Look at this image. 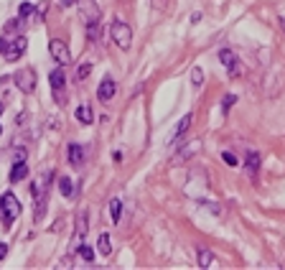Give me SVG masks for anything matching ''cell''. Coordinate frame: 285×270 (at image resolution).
Returning <instances> with one entry per match:
<instances>
[{
  "label": "cell",
  "instance_id": "ffe728a7",
  "mask_svg": "<svg viewBox=\"0 0 285 270\" xmlns=\"http://www.w3.org/2000/svg\"><path fill=\"white\" fill-rule=\"evenodd\" d=\"M191 84H194V87H201V84H204V69L201 67L191 69Z\"/></svg>",
  "mask_w": 285,
  "mask_h": 270
},
{
  "label": "cell",
  "instance_id": "9c48e42d",
  "mask_svg": "<svg viewBox=\"0 0 285 270\" xmlns=\"http://www.w3.org/2000/svg\"><path fill=\"white\" fill-rule=\"evenodd\" d=\"M260 163H262V161H260V153H255V150H252V153L247 156V161H245V171H247V176H250L252 181H255L257 173H260Z\"/></svg>",
  "mask_w": 285,
  "mask_h": 270
},
{
  "label": "cell",
  "instance_id": "83f0119b",
  "mask_svg": "<svg viewBox=\"0 0 285 270\" xmlns=\"http://www.w3.org/2000/svg\"><path fill=\"white\" fill-rule=\"evenodd\" d=\"M5 255H8V245H5V242H0V260H3Z\"/></svg>",
  "mask_w": 285,
  "mask_h": 270
},
{
  "label": "cell",
  "instance_id": "44dd1931",
  "mask_svg": "<svg viewBox=\"0 0 285 270\" xmlns=\"http://www.w3.org/2000/svg\"><path fill=\"white\" fill-rule=\"evenodd\" d=\"M89 74H92V64H79V67H76V79H79V82H84Z\"/></svg>",
  "mask_w": 285,
  "mask_h": 270
},
{
  "label": "cell",
  "instance_id": "5b68a950",
  "mask_svg": "<svg viewBox=\"0 0 285 270\" xmlns=\"http://www.w3.org/2000/svg\"><path fill=\"white\" fill-rule=\"evenodd\" d=\"M26 49H28V38H26V36H15V38L10 41V46H8L5 59H8V62H18V59L26 54Z\"/></svg>",
  "mask_w": 285,
  "mask_h": 270
},
{
  "label": "cell",
  "instance_id": "3957f363",
  "mask_svg": "<svg viewBox=\"0 0 285 270\" xmlns=\"http://www.w3.org/2000/svg\"><path fill=\"white\" fill-rule=\"evenodd\" d=\"M15 84H18V89H21V92L31 94V92L36 89V71H33L31 67L21 69V71L15 74Z\"/></svg>",
  "mask_w": 285,
  "mask_h": 270
},
{
  "label": "cell",
  "instance_id": "f546056e",
  "mask_svg": "<svg viewBox=\"0 0 285 270\" xmlns=\"http://www.w3.org/2000/svg\"><path fill=\"white\" fill-rule=\"evenodd\" d=\"M280 26H283V31H285V15H283V18H280Z\"/></svg>",
  "mask_w": 285,
  "mask_h": 270
},
{
  "label": "cell",
  "instance_id": "277c9868",
  "mask_svg": "<svg viewBox=\"0 0 285 270\" xmlns=\"http://www.w3.org/2000/svg\"><path fill=\"white\" fill-rule=\"evenodd\" d=\"M49 51H51V59L59 62L62 67L71 62V54H69V49H67V44L59 41V38H51V41H49Z\"/></svg>",
  "mask_w": 285,
  "mask_h": 270
},
{
  "label": "cell",
  "instance_id": "30bf717a",
  "mask_svg": "<svg viewBox=\"0 0 285 270\" xmlns=\"http://www.w3.org/2000/svg\"><path fill=\"white\" fill-rule=\"evenodd\" d=\"M196 265H199V268H214V265H216V258H214L212 250L199 247V250H196Z\"/></svg>",
  "mask_w": 285,
  "mask_h": 270
},
{
  "label": "cell",
  "instance_id": "4dcf8cb0",
  "mask_svg": "<svg viewBox=\"0 0 285 270\" xmlns=\"http://www.w3.org/2000/svg\"><path fill=\"white\" fill-rule=\"evenodd\" d=\"M0 115H3V105H0Z\"/></svg>",
  "mask_w": 285,
  "mask_h": 270
},
{
  "label": "cell",
  "instance_id": "7c38bea8",
  "mask_svg": "<svg viewBox=\"0 0 285 270\" xmlns=\"http://www.w3.org/2000/svg\"><path fill=\"white\" fill-rule=\"evenodd\" d=\"M191 120H194V115H191V112H186V115H184V120H181V123L176 125V130H173V138H171V143H176V140H181V138L186 135V130L191 128Z\"/></svg>",
  "mask_w": 285,
  "mask_h": 270
},
{
  "label": "cell",
  "instance_id": "484cf974",
  "mask_svg": "<svg viewBox=\"0 0 285 270\" xmlns=\"http://www.w3.org/2000/svg\"><path fill=\"white\" fill-rule=\"evenodd\" d=\"M166 5H168V0H150V8H153L155 13H160V10H166Z\"/></svg>",
  "mask_w": 285,
  "mask_h": 270
},
{
  "label": "cell",
  "instance_id": "8fae6325",
  "mask_svg": "<svg viewBox=\"0 0 285 270\" xmlns=\"http://www.w3.org/2000/svg\"><path fill=\"white\" fill-rule=\"evenodd\" d=\"M28 176V166H26V161H15L13 163V168H10V184H18V181H23Z\"/></svg>",
  "mask_w": 285,
  "mask_h": 270
},
{
  "label": "cell",
  "instance_id": "7a4b0ae2",
  "mask_svg": "<svg viewBox=\"0 0 285 270\" xmlns=\"http://www.w3.org/2000/svg\"><path fill=\"white\" fill-rule=\"evenodd\" d=\"M110 36H112V41H115L123 51H128L130 44H133V28H130L125 21H115V23L110 26Z\"/></svg>",
  "mask_w": 285,
  "mask_h": 270
},
{
  "label": "cell",
  "instance_id": "ac0fdd59",
  "mask_svg": "<svg viewBox=\"0 0 285 270\" xmlns=\"http://www.w3.org/2000/svg\"><path fill=\"white\" fill-rule=\"evenodd\" d=\"M110 214H112V222L120 224V214H123V202H120V199H112V202H110Z\"/></svg>",
  "mask_w": 285,
  "mask_h": 270
},
{
  "label": "cell",
  "instance_id": "ba28073f",
  "mask_svg": "<svg viewBox=\"0 0 285 270\" xmlns=\"http://www.w3.org/2000/svg\"><path fill=\"white\" fill-rule=\"evenodd\" d=\"M115 89H117V84H115V79H110V76H105V79H102V84H99V89H97V97H99L102 102H110V100L115 97Z\"/></svg>",
  "mask_w": 285,
  "mask_h": 270
},
{
  "label": "cell",
  "instance_id": "52a82bcc",
  "mask_svg": "<svg viewBox=\"0 0 285 270\" xmlns=\"http://www.w3.org/2000/svg\"><path fill=\"white\" fill-rule=\"evenodd\" d=\"M219 62H221V67L229 71V76H237V74H239V64H237V56H234L232 49H221V51H219Z\"/></svg>",
  "mask_w": 285,
  "mask_h": 270
},
{
  "label": "cell",
  "instance_id": "1f68e13d",
  "mask_svg": "<svg viewBox=\"0 0 285 270\" xmlns=\"http://www.w3.org/2000/svg\"><path fill=\"white\" fill-rule=\"evenodd\" d=\"M0 133H3V128H0Z\"/></svg>",
  "mask_w": 285,
  "mask_h": 270
},
{
  "label": "cell",
  "instance_id": "e0dca14e",
  "mask_svg": "<svg viewBox=\"0 0 285 270\" xmlns=\"http://www.w3.org/2000/svg\"><path fill=\"white\" fill-rule=\"evenodd\" d=\"M87 229H89L87 211H82V214H79V219H76V240H82V242H84V237H87Z\"/></svg>",
  "mask_w": 285,
  "mask_h": 270
},
{
  "label": "cell",
  "instance_id": "d6986e66",
  "mask_svg": "<svg viewBox=\"0 0 285 270\" xmlns=\"http://www.w3.org/2000/svg\"><path fill=\"white\" fill-rule=\"evenodd\" d=\"M59 189H62V194H64V197H71V191H74V184H71L69 176H62V179H59Z\"/></svg>",
  "mask_w": 285,
  "mask_h": 270
},
{
  "label": "cell",
  "instance_id": "d4e9b609",
  "mask_svg": "<svg viewBox=\"0 0 285 270\" xmlns=\"http://www.w3.org/2000/svg\"><path fill=\"white\" fill-rule=\"evenodd\" d=\"M234 102H237V97H234V94H227L224 102H221V112H229V107H232Z\"/></svg>",
  "mask_w": 285,
  "mask_h": 270
},
{
  "label": "cell",
  "instance_id": "cb8c5ba5",
  "mask_svg": "<svg viewBox=\"0 0 285 270\" xmlns=\"http://www.w3.org/2000/svg\"><path fill=\"white\" fill-rule=\"evenodd\" d=\"M221 161H224V163H227L229 168H237V163H239V161H237V158H234V156H232L229 150H224V153H221Z\"/></svg>",
  "mask_w": 285,
  "mask_h": 270
},
{
  "label": "cell",
  "instance_id": "603a6c76",
  "mask_svg": "<svg viewBox=\"0 0 285 270\" xmlns=\"http://www.w3.org/2000/svg\"><path fill=\"white\" fill-rule=\"evenodd\" d=\"M33 13V5L31 3H21V8H18V18H28Z\"/></svg>",
  "mask_w": 285,
  "mask_h": 270
},
{
  "label": "cell",
  "instance_id": "8992f818",
  "mask_svg": "<svg viewBox=\"0 0 285 270\" xmlns=\"http://www.w3.org/2000/svg\"><path fill=\"white\" fill-rule=\"evenodd\" d=\"M49 82H51V89H54V94H56V102H67L64 100V84H67V76H64V71L62 69H54L51 74H49Z\"/></svg>",
  "mask_w": 285,
  "mask_h": 270
},
{
  "label": "cell",
  "instance_id": "f1b7e54d",
  "mask_svg": "<svg viewBox=\"0 0 285 270\" xmlns=\"http://www.w3.org/2000/svg\"><path fill=\"white\" fill-rule=\"evenodd\" d=\"M71 3H76V0H62V5H71Z\"/></svg>",
  "mask_w": 285,
  "mask_h": 270
},
{
  "label": "cell",
  "instance_id": "4fadbf2b",
  "mask_svg": "<svg viewBox=\"0 0 285 270\" xmlns=\"http://www.w3.org/2000/svg\"><path fill=\"white\" fill-rule=\"evenodd\" d=\"M82 8L87 10V26L99 21V8L94 5V0H82Z\"/></svg>",
  "mask_w": 285,
  "mask_h": 270
},
{
  "label": "cell",
  "instance_id": "2e32d148",
  "mask_svg": "<svg viewBox=\"0 0 285 270\" xmlns=\"http://www.w3.org/2000/svg\"><path fill=\"white\" fill-rule=\"evenodd\" d=\"M69 163L71 166H82V163H84V150H82V145H76V143L69 145Z\"/></svg>",
  "mask_w": 285,
  "mask_h": 270
},
{
  "label": "cell",
  "instance_id": "4316f807",
  "mask_svg": "<svg viewBox=\"0 0 285 270\" xmlns=\"http://www.w3.org/2000/svg\"><path fill=\"white\" fill-rule=\"evenodd\" d=\"M8 46H10V41H8V38L3 36V38H0V54H3V56L8 54Z\"/></svg>",
  "mask_w": 285,
  "mask_h": 270
},
{
  "label": "cell",
  "instance_id": "5bb4252c",
  "mask_svg": "<svg viewBox=\"0 0 285 270\" xmlns=\"http://www.w3.org/2000/svg\"><path fill=\"white\" fill-rule=\"evenodd\" d=\"M76 120H79L82 125H92V123H94L92 107H89V105H79V107H76Z\"/></svg>",
  "mask_w": 285,
  "mask_h": 270
},
{
  "label": "cell",
  "instance_id": "7402d4cb",
  "mask_svg": "<svg viewBox=\"0 0 285 270\" xmlns=\"http://www.w3.org/2000/svg\"><path fill=\"white\" fill-rule=\"evenodd\" d=\"M79 255H82L87 263H92V260H94V250H92L89 245H84V242H82V247H79Z\"/></svg>",
  "mask_w": 285,
  "mask_h": 270
},
{
  "label": "cell",
  "instance_id": "6da1fadb",
  "mask_svg": "<svg viewBox=\"0 0 285 270\" xmlns=\"http://www.w3.org/2000/svg\"><path fill=\"white\" fill-rule=\"evenodd\" d=\"M0 217L5 219L8 227L21 217V202H18V197H15L13 191H5V194L0 197Z\"/></svg>",
  "mask_w": 285,
  "mask_h": 270
},
{
  "label": "cell",
  "instance_id": "9a60e30c",
  "mask_svg": "<svg viewBox=\"0 0 285 270\" xmlns=\"http://www.w3.org/2000/svg\"><path fill=\"white\" fill-rule=\"evenodd\" d=\"M97 253H99L102 258H107V255L112 253V242H110V235H107V232H102V235L97 237Z\"/></svg>",
  "mask_w": 285,
  "mask_h": 270
}]
</instances>
